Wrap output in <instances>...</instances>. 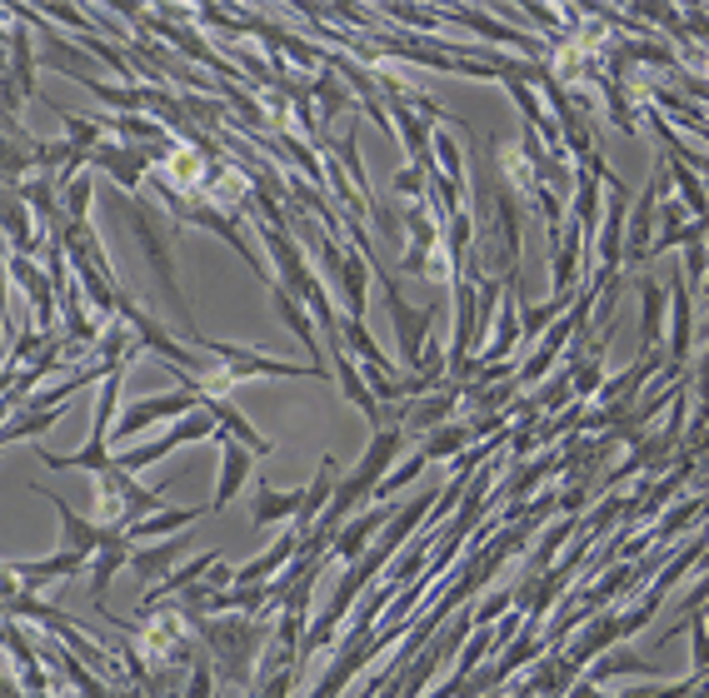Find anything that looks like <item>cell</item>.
I'll return each instance as SVG.
<instances>
[{"mask_svg":"<svg viewBox=\"0 0 709 698\" xmlns=\"http://www.w3.org/2000/svg\"><path fill=\"white\" fill-rule=\"evenodd\" d=\"M190 629H200V639H206V658L215 668V684L255 688V658L270 644V629L261 619L230 613V619H200Z\"/></svg>","mask_w":709,"mask_h":698,"instance_id":"1","label":"cell"},{"mask_svg":"<svg viewBox=\"0 0 709 698\" xmlns=\"http://www.w3.org/2000/svg\"><path fill=\"white\" fill-rule=\"evenodd\" d=\"M270 300H275V314H280V320L290 324V334L310 350V365H315L320 375H325V359H320V330H315V320H310V310H306L300 300H295L290 290H280V285H270Z\"/></svg>","mask_w":709,"mask_h":698,"instance_id":"23","label":"cell"},{"mask_svg":"<svg viewBox=\"0 0 709 698\" xmlns=\"http://www.w3.org/2000/svg\"><path fill=\"white\" fill-rule=\"evenodd\" d=\"M121 375L125 369H115V375L100 379V399H96V424H90V440L80 444L76 454H55V450H41L35 459L45 464V469H86V474H106L110 464H115V454H110V419H115V405H121Z\"/></svg>","mask_w":709,"mask_h":698,"instance_id":"2","label":"cell"},{"mask_svg":"<svg viewBox=\"0 0 709 698\" xmlns=\"http://www.w3.org/2000/svg\"><path fill=\"white\" fill-rule=\"evenodd\" d=\"M300 495H306V489H275L270 479H261V489H255V505H251V524L255 529L295 524V514H300Z\"/></svg>","mask_w":709,"mask_h":698,"instance_id":"24","label":"cell"},{"mask_svg":"<svg viewBox=\"0 0 709 698\" xmlns=\"http://www.w3.org/2000/svg\"><path fill=\"white\" fill-rule=\"evenodd\" d=\"M669 290L660 275H640V355H665Z\"/></svg>","mask_w":709,"mask_h":698,"instance_id":"12","label":"cell"},{"mask_svg":"<svg viewBox=\"0 0 709 698\" xmlns=\"http://www.w3.org/2000/svg\"><path fill=\"white\" fill-rule=\"evenodd\" d=\"M90 195H96V180H90V175H80V180H70L66 190H60V215H66V225L70 220H86Z\"/></svg>","mask_w":709,"mask_h":698,"instance_id":"38","label":"cell"},{"mask_svg":"<svg viewBox=\"0 0 709 698\" xmlns=\"http://www.w3.org/2000/svg\"><path fill=\"white\" fill-rule=\"evenodd\" d=\"M220 564V554H196V558H186V564H180V569H170L165 574L160 584H151V589H145V599H141V613H155L160 609V603H170L175 594H186L190 584H200L206 579L210 569H215Z\"/></svg>","mask_w":709,"mask_h":698,"instance_id":"20","label":"cell"},{"mask_svg":"<svg viewBox=\"0 0 709 698\" xmlns=\"http://www.w3.org/2000/svg\"><path fill=\"white\" fill-rule=\"evenodd\" d=\"M131 564V539H110L106 549H100L96 558H90V599H96V609L106 613V589L115 584V574Z\"/></svg>","mask_w":709,"mask_h":698,"instance_id":"27","label":"cell"},{"mask_svg":"<svg viewBox=\"0 0 709 698\" xmlns=\"http://www.w3.org/2000/svg\"><path fill=\"white\" fill-rule=\"evenodd\" d=\"M180 554H186L180 539H160V544H151V549H131V569H135V579H165Z\"/></svg>","mask_w":709,"mask_h":698,"instance_id":"31","label":"cell"},{"mask_svg":"<svg viewBox=\"0 0 709 698\" xmlns=\"http://www.w3.org/2000/svg\"><path fill=\"white\" fill-rule=\"evenodd\" d=\"M520 15H530V21L545 25L550 35H560V21H555V11H550V5H520Z\"/></svg>","mask_w":709,"mask_h":698,"instance_id":"46","label":"cell"},{"mask_svg":"<svg viewBox=\"0 0 709 698\" xmlns=\"http://www.w3.org/2000/svg\"><path fill=\"white\" fill-rule=\"evenodd\" d=\"M469 424H459V419H450V424H440V430H430L425 434V444H420V454L425 459H455V454H465L469 450Z\"/></svg>","mask_w":709,"mask_h":698,"instance_id":"32","label":"cell"},{"mask_svg":"<svg viewBox=\"0 0 709 698\" xmlns=\"http://www.w3.org/2000/svg\"><path fill=\"white\" fill-rule=\"evenodd\" d=\"M200 409H206V414L220 424V434H230V440H241L245 450L255 454V459H261V454H270V440H265V434L255 430V424H251V419H245L235 405H225V399H215V395H200Z\"/></svg>","mask_w":709,"mask_h":698,"instance_id":"22","label":"cell"},{"mask_svg":"<svg viewBox=\"0 0 709 698\" xmlns=\"http://www.w3.org/2000/svg\"><path fill=\"white\" fill-rule=\"evenodd\" d=\"M215 694V668H210V658H196L186 674V694L180 698H210Z\"/></svg>","mask_w":709,"mask_h":698,"instance_id":"43","label":"cell"},{"mask_svg":"<svg viewBox=\"0 0 709 698\" xmlns=\"http://www.w3.org/2000/svg\"><path fill=\"white\" fill-rule=\"evenodd\" d=\"M96 499H100V524L131 529L135 519H145V514H155V509H165V499H170V484H160V489H145V484H135V474H125L121 464H110L106 474H96Z\"/></svg>","mask_w":709,"mask_h":698,"instance_id":"3","label":"cell"},{"mask_svg":"<svg viewBox=\"0 0 709 698\" xmlns=\"http://www.w3.org/2000/svg\"><path fill=\"white\" fill-rule=\"evenodd\" d=\"M0 230L11 235V255H31L41 250V235H35L31 225V204L21 200V185H0Z\"/></svg>","mask_w":709,"mask_h":698,"instance_id":"19","label":"cell"},{"mask_svg":"<svg viewBox=\"0 0 709 698\" xmlns=\"http://www.w3.org/2000/svg\"><path fill=\"white\" fill-rule=\"evenodd\" d=\"M200 409V395L196 389H170V395H145L135 399L131 409H125V419H115L110 424V444H131L135 434H145L151 424H160V419H186Z\"/></svg>","mask_w":709,"mask_h":698,"instance_id":"8","label":"cell"},{"mask_svg":"<svg viewBox=\"0 0 709 698\" xmlns=\"http://www.w3.org/2000/svg\"><path fill=\"white\" fill-rule=\"evenodd\" d=\"M215 434H220V424L206 414V409H196V414L175 419V424L160 434V440H151V444H131V450H125V454H115V464H121L125 474H141V469H151V464H160L165 454H175V450H180V444L215 440Z\"/></svg>","mask_w":709,"mask_h":698,"instance_id":"7","label":"cell"},{"mask_svg":"<svg viewBox=\"0 0 709 698\" xmlns=\"http://www.w3.org/2000/svg\"><path fill=\"white\" fill-rule=\"evenodd\" d=\"M0 698H25L21 678H15V674H0Z\"/></svg>","mask_w":709,"mask_h":698,"instance_id":"48","label":"cell"},{"mask_svg":"<svg viewBox=\"0 0 709 698\" xmlns=\"http://www.w3.org/2000/svg\"><path fill=\"white\" fill-rule=\"evenodd\" d=\"M395 519V505H370V509H361L355 519H345L340 524V534L330 539V549H325V558H340V564H355V558L365 554V549L375 544V534H380L385 524Z\"/></svg>","mask_w":709,"mask_h":698,"instance_id":"10","label":"cell"},{"mask_svg":"<svg viewBox=\"0 0 709 698\" xmlns=\"http://www.w3.org/2000/svg\"><path fill=\"white\" fill-rule=\"evenodd\" d=\"M510 609H514V589H495L485 603H475V609H469V619H475V629H485V623H495L500 613H510Z\"/></svg>","mask_w":709,"mask_h":698,"instance_id":"42","label":"cell"},{"mask_svg":"<svg viewBox=\"0 0 709 698\" xmlns=\"http://www.w3.org/2000/svg\"><path fill=\"white\" fill-rule=\"evenodd\" d=\"M440 15H450V21L469 25V31L490 35V41H500V45H520V51L540 55V41H530V35H524V31H505V25H495L490 15H485V11H475V5H455V11H440Z\"/></svg>","mask_w":709,"mask_h":698,"instance_id":"29","label":"cell"},{"mask_svg":"<svg viewBox=\"0 0 709 698\" xmlns=\"http://www.w3.org/2000/svg\"><path fill=\"white\" fill-rule=\"evenodd\" d=\"M335 484H340L335 479V459H330V454H320V469H315V479L306 484V495H300V514H295V524H290L300 539H306L310 529H315V519L330 509V499H335Z\"/></svg>","mask_w":709,"mask_h":698,"instance_id":"21","label":"cell"},{"mask_svg":"<svg viewBox=\"0 0 709 698\" xmlns=\"http://www.w3.org/2000/svg\"><path fill=\"white\" fill-rule=\"evenodd\" d=\"M41 499H51L55 514H60V549H66V554L96 558L100 549L110 544V539H121V534H125V529H110V524H90V519H80L60 495H41Z\"/></svg>","mask_w":709,"mask_h":698,"instance_id":"11","label":"cell"},{"mask_svg":"<svg viewBox=\"0 0 709 698\" xmlns=\"http://www.w3.org/2000/svg\"><path fill=\"white\" fill-rule=\"evenodd\" d=\"M425 454H410V459H405V464H395V469L390 474H385V479H380V489H375V499H380V505H395V499L390 495H400V489H405V484H416L420 479V474H425Z\"/></svg>","mask_w":709,"mask_h":698,"instance_id":"37","label":"cell"},{"mask_svg":"<svg viewBox=\"0 0 709 698\" xmlns=\"http://www.w3.org/2000/svg\"><path fill=\"white\" fill-rule=\"evenodd\" d=\"M430 151H435V175H445L450 185H465V155H459V140H455V135L435 130Z\"/></svg>","mask_w":709,"mask_h":698,"instance_id":"36","label":"cell"},{"mask_svg":"<svg viewBox=\"0 0 709 698\" xmlns=\"http://www.w3.org/2000/svg\"><path fill=\"white\" fill-rule=\"evenodd\" d=\"M705 295H709V269H705Z\"/></svg>","mask_w":709,"mask_h":698,"instance_id":"49","label":"cell"},{"mask_svg":"<svg viewBox=\"0 0 709 698\" xmlns=\"http://www.w3.org/2000/svg\"><path fill=\"white\" fill-rule=\"evenodd\" d=\"M295 554H300V534L290 529V534H280L265 554H255L251 564H241V569H235V584H270L280 569H290Z\"/></svg>","mask_w":709,"mask_h":698,"instance_id":"26","label":"cell"},{"mask_svg":"<svg viewBox=\"0 0 709 698\" xmlns=\"http://www.w3.org/2000/svg\"><path fill=\"white\" fill-rule=\"evenodd\" d=\"M685 629H689V658H695V678H699V674H709V619L705 613L699 619L689 613Z\"/></svg>","mask_w":709,"mask_h":698,"instance_id":"41","label":"cell"},{"mask_svg":"<svg viewBox=\"0 0 709 698\" xmlns=\"http://www.w3.org/2000/svg\"><path fill=\"white\" fill-rule=\"evenodd\" d=\"M380 275V290H385V310H390V324H395V340H400V365L416 375L420 369V350H425V340H430V324H435V314H440V300L435 304H410L400 295V285H395V275L390 269H375Z\"/></svg>","mask_w":709,"mask_h":698,"instance_id":"6","label":"cell"},{"mask_svg":"<svg viewBox=\"0 0 709 698\" xmlns=\"http://www.w3.org/2000/svg\"><path fill=\"white\" fill-rule=\"evenodd\" d=\"M66 419V405L60 409H45V414H35V409H15L5 424H0V444H25V440H41L45 430H55Z\"/></svg>","mask_w":709,"mask_h":698,"instance_id":"28","label":"cell"},{"mask_svg":"<svg viewBox=\"0 0 709 698\" xmlns=\"http://www.w3.org/2000/svg\"><path fill=\"white\" fill-rule=\"evenodd\" d=\"M455 405H459V389L455 385L430 389V395H420V399H405V409H400L405 440H420V434H430V430H440V424H450V419H455Z\"/></svg>","mask_w":709,"mask_h":698,"instance_id":"13","label":"cell"},{"mask_svg":"<svg viewBox=\"0 0 709 698\" xmlns=\"http://www.w3.org/2000/svg\"><path fill=\"white\" fill-rule=\"evenodd\" d=\"M390 190L400 195L405 204H416V200H425V195H430V175H425V170H416V165H405V170H395Z\"/></svg>","mask_w":709,"mask_h":698,"instance_id":"40","label":"cell"},{"mask_svg":"<svg viewBox=\"0 0 709 698\" xmlns=\"http://www.w3.org/2000/svg\"><path fill=\"white\" fill-rule=\"evenodd\" d=\"M569 534H575V519H560V524L550 529L545 539H540V549H535V558H530V564H535V569H545V564H550V554H555V549H560V539H569Z\"/></svg>","mask_w":709,"mask_h":698,"instance_id":"44","label":"cell"},{"mask_svg":"<svg viewBox=\"0 0 709 698\" xmlns=\"http://www.w3.org/2000/svg\"><path fill=\"white\" fill-rule=\"evenodd\" d=\"M610 678H655V664L630 654V649H610V654H600V664L589 668V684H610Z\"/></svg>","mask_w":709,"mask_h":698,"instance_id":"30","label":"cell"},{"mask_svg":"<svg viewBox=\"0 0 709 698\" xmlns=\"http://www.w3.org/2000/svg\"><path fill=\"white\" fill-rule=\"evenodd\" d=\"M35 145H41V140H35L21 120L0 115V185H21V175L35 170Z\"/></svg>","mask_w":709,"mask_h":698,"instance_id":"16","label":"cell"},{"mask_svg":"<svg viewBox=\"0 0 709 698\" xmlns=\"http://www.w3.org/2000/svg\"><path fill=\"white\" fill-rule=\"evenodd\" d=\"M55 115H60V125H66V145L76 155H90L100 145V120H86V115H76V110H66V106H55Z\"/></svg>","mask_w":709,"mask_h":698,"instance_id":"35","label":"cell"},{"mask_svg":"<svg viewBox=\"0 0 709 698\" xmlns=\"http://www.w3.org/2000/svg\"><path fill=\"white\" fill-rule=\"evenodd\" d=\"M669 290V324H665V365L685 369L695 355V290L685 285V275H675L665 285Z\"/></svg>","mask_w":709,"mask_h":698,"instance_id":"9","label":"cell"},{"mask_svg":"<svg viewBox=\"0 0 709 698\" xmlns=\"http://www.w3.org/2000/svg\"><path fill=\"white\" fill-rule=\"evenodd\" d=\"M569 304H575V295H569V300H555V295H550L545 304H520V340H540Z\"/></svg>","mask_w":709,"mask_h":698,"instance_id":"34","label":"cell"},{"mask_svg":"<svg viewBox=\"0 0 709 698\" xmlns=\"http://www.w3.org/2000/svg\"><path fill=\"white\" fill-rule=\"evenodd\" d=\"M695 684L699 678H675V684H660V688H630V694H620V698H685Z\"/></svg>","mask_w":709,"mask_h":698,"instance_id":"45","label":"cell"},{"mask_svg":"<svg viewBox=\"0 0 709 698\" xmlns=\"http://www.w3.org/2000/svg\"><path fill=\"white\" fill-rule=\"evenodd\" d=\"M5 569L21 579V589L31 594V589H45V584H60V579H80V574L90 569V558H80V554H45V558H11Z\"/></svg>","mask_w":709,"mask_h":698,"instance_id":"14","label":"cell"},{"mask_svg":"<svg viewBox=\"0 0 709 698\" xmlns=\"http://www.w3.org/2000/svg\"><path fill=\"white\" fill-rule=\"evenodd\" d=\"M310 96L320 100V130H325L335 115H345V110H350V86L335 76V70H320V80L310 86Z\"/></svg>","mask_w":709,"mask_h":698,"instance_id":"33","label":"cell"},{"mask_svg":"<svg viewBox=\"0 0 709 698\" xmlns=\"http://www.w3.org/2000/svg\"><path fill=\"white\" fill-rule=\"evenodd\" d=\"M705 603H709V574L695 584V589L685 594V603H679V609H685V613H695V609H705Z\"/></svg>","mask_w":709,"mask_h":698,"instance_id":"47","label":"cell"},{"mask_svg":"<svg viewBox=\"0 0 709 698\" xmlns=\"http://www.w3.org/2000/svg\"><path fill=\"white\" fill-rule=\"evenodd\" d=\"M709 269V240H695V245L679 250V275H685L689 290H699V279H705Z\"/></svg>","mask_w":709,"mask_h":698,"instance_id":"39","label":"cell"},{"mask_svg":"<svg viewBox=\"0 0 709 698\" xmlns=\"http://www.w3.org/2000/svg\"><path fill=\"white\" fill-rule=\"evenodd\" d=\"M215 444H220V479H215V499H210V509H225L230 499L241 495V484L251 479L255 454L245 450L241 440H230V434H215Z\"/></svg>","mask_w":709,"mask_h":698,"instance_id":"17","label":"cell"},{"mask_svg":"<svg viewBox=\"0 0 709 698\" xmlns=\"http://www.w3.org/2000/svg\"><path fill=\"white\" fill-rule=\"evenodd\" d=\"M5 275H11L15 285L25 290V300L35 304V324L51 334L55 330V314H60V304H55V290H51V279H45V269L35 265L31 255H11V259H5Z\"/></svg>","mask_w":709,"mask_h":698,"instance_id":"15","label":"cell"},{"mask_svg":"<svg viewBox=\"0 0 709 698\" xmlns=\"http://www.w3.org/2000/svg\"><path fill=\"white\" fill-rule=\"evenodd\" d=\"M131 225H135V240H141L145 259H151V275L160 279V290H165V300H170V310L180 314V324H186V340L196 344V340H200V330H196V320H190L186 290H180V279H175V265H170V240H165L160 230H155V204H151V200H135V204H131Z\"/></svg>","mask_w":709,"mask_h":698,"instance_id":"5","label":"cell"},{"mask_svg":"<svg viewBox=\"0 0 709 698\" xmlns=\"http://www.w3.org/2000/svg\"><path fill=\"white\" fill-rule=\"evenodd\" d=\"M200 514H206V509H196V505H186V509H170V505H165V509H155V514L135 519V524L125 529V539H151V544H160V539H180Z\"/></svg>","mask_w":709,"mask_h":698,"instance_id":"25","label":"cell"},{"mask_svg":"<svg viewBox=\"0 0 709 698\" xmlns=\"http://www.w3.org/2000/svg\"><path fill=\"white\" fill-rule=\"evenodd\" d=\"M190 350H196V355H210L235 385H241V379H325L315 365H295V359L261 355V350H251V344H225V340H206V334H200Z\"/></svg>","mask_w":709,"mask_h":698,"instance_id":"4","label":"cell"},{"mask_svg":"<svg viewBox=\"0 0 709 698\" xmlns=\"http://www.w3.org/2000/svg\"><path fill=\"white\" fill-rule=\"evenodd\" d=\"M614 644H620V613H600V619H585L579 639L560 658H565L569 668H585V664H595L600 654H610Z\"/></svg>","mask_w":709,"mask_h":698,"instance_id":"18","label":"cell"}]
</instances>
